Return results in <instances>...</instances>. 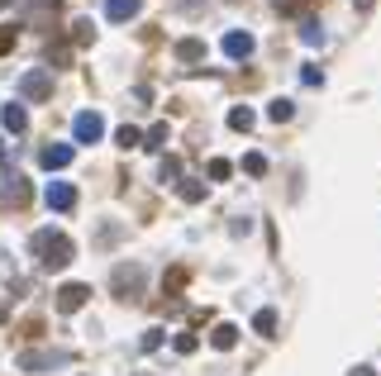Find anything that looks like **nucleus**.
I'll use <instances>...</instances> for the list:
<instances>
[{"instance_id":"nucleus-12","label":"nucleus","mask_w":381,"mask_h":376,"mask_svg":"<svg viewBox=\"0 0 381 376\" xmlns=\"http://www.w3.org/2000/svg\"><path fill=\"white\" fill-rule=\"evenodd\" d=\"M5 129H10V134H24V129H29L24 105H5Z\"/></svg>"},{"instance_id":"nucleus-22","label":"nucleus","mask_w":381,"mask_h":376,"mask_svg":"<svg viewBox=\"0 0 381 376\" xmlns=\"http://www.w3.org/2000/svg\"><path fill=\"white\" fill-rule=\"evenodd\" d=\"M244 172H248V176H262V172H267V158H262V153H248V158H244Z\"/></svg>"},{"instance_id":"nucleus-7","label":"nucleus","mask_w":381,"mask_h":376,"mask_svg":"<svg viewBox=\"0 0 381 376\" xmlns=\"http://www.w3.org/2000/svg\"><path fill=\"white\" fill-rule=\"evenodd\" d=\"M43 200H48V210H57V215H67V210L77 205V190L67 186V181H53V186L43 190Z\"/></svg>"},{"instance_id":"nucleus-33","label":"nucleus","mask_w":381,"mask_h":376,"mask_svg":"<svg viewBox=\"0 0 381 376\" xmlns=\"http://www.w3.org/2000/svg\"><path fill=\"white\" fill-rule=\"evenodd\" d=\"M0 162H5V143H0Z\"/></svg>"},{"instance_id":"nucleus-15","label":"nucleus","mask_w":381,"mask_h":376,"mask_svg":"<svg viewBox=\"0 0 381 376\" xmlns=\"http://www.w3.org/2000/svg\"><path fill=\"white\" fill-rule=\"evenodd\" d=\"M229 129L248 134V129H253V110H248V105H234V110H229Z\"/></svg>"},{"instance_id":"nucleus-32","label":"nucleus","mask_w":381,"mask_h":376,"mask_svg":"<svg viewBox=\"0 0 381 376\" xmlns=\"http://www.w3.org/2000/svg\"><path fill=\"white\" fill-rule=\"evenodd\" d=\"M353 376H372V367H357V372Z\"/></svg>"},{"instance_id":"nucleus-2","label":"nucleus","mask_w":381,"mask_h":376,"mask_svg":"<svg viewBox=\"0 0 381 376\" xmlns=\"http://www.w3.org/2000/svg\"><path fill=\"white\" fill-rule=\"evenodd\" d=\"M110 286H114V296H119V300L138 305V300H143V267H138V262H119L114 276H110Z\"/></svg>"},{"instance_id":"nucleus-30","label":"nucleus","mask_w":381,"mask_h":376,"mask_svg":"<svg viewBox=\"0 0 381 376\" xmlns=\"http://www.w3.org/2000/svg\"><path fill=\"white\" fill-rule=\"evenodd\" d=\"M300 81H305V86H320V81H324V72H320V67H305V72H300Z\"/></svg>"},{"instance_id":"nucleus-4","label":"nucleus","mask_w":381,"mask_h":376,"mask_svg":"<svg viewBox=\"0 0 381 376\" xmlns=\"http://www.w3.org/2000/svg\"><path fill=\"white\" fill-rule=\"evenodd\" d=\"M20 96L24 100H53V77L48 72H24L20 77Z\"/></svg>"},{"instance_id":"nucleus-17","label":"nucleus","mask_w":381,"mask_h":376,"mask_svg":"<svg viewBox=\"0 0 381 376\" xmlns=\"http://www.w3.org/2000/svg\"><path fill=\"white\" fill-rule=\"evenodd\" d=\"M114 138H119V148H143V143H148V134H138L134 124H124V129H119Z\"/></svg>"},{"instance_id":"nucleus-13","label":"nucleus","mask_w":381,"mask_h":376,"mask_svg":"<svg viewBox=\"0 0 381 376\" xmlns=\"http://www.w3.org/2000/svg\"><path fill=\"white\" fill-rule=\"evenodd\" d=\"M177 57H181V62H200V57H205V43H200V38H181V43H177Z\"/></svg>"},{"instance_id":"nucleus-11","label":"nucleus","mask_w":381,"mask_h":376,"mask_svg":"<svg viewBox=\"0 0 381 376\" xmlns=\"http://www.w3.org/2000/svg\"><path fill=\"white\" fill-rule=\"evenodd\" d=\"M210 343H215L219 352H229L239 343V329H234V324H215V329H210Z\"/></svg>"},{"instance_id":"nucleus-24","label":"nucleus","mask_w":381,"mask_h":376,"mask_svg":"<svg viewBox=\"0 0 381 376\" xmlns=\"http://www.w3.org/2000/svg\"><path fill=\"white\" fill-rule=\"evenodd\" d=\"M15 43H20V29H15V24H0V53H10Z\"/></svg>"},{"instance_id":"nucleus-23","label":"nucleus","mask_w":381,"mask_h":376,"mask_svg":"<svg viewBox=\"0 0 381 376\" xmlns=\"http://www.w3.org/2000/svg\"><path fill=\"white\" fill-rule=\"evenodd\" d=\"M158 176H163V181H177V176H181V158H163Z\"/></svg>"},{"instance_id":"nucleus-21","label":"nucleus","mask_w":381,"mask_h":376,"mask_svg":"<svg viewBox=\"0 0 381 376\" xmlns=\"http://www.w3.org/2000/svg\"><path fill=\"white\" fill-rule=\"evenodd\" d=\"M205 172H210V181H224V176L234 172V162H229V158H210V167H205Z\"/></svg>"},{"instance_id":"nucleus-10","label":"nucleus","mask_w":381,"mask_h":376,"mask_svg":"<svg viewBox=\"0 0 381 376\" xmlns=\"http://www.w3.org/2000/svg\"><path fill=\"white\" fill-rule=\"evenodd\" d=\"M105 15L114 20V24H124V20L138 15V0H105Z\"/></svg>"},{"instance_id":"nucleus-1","label":"nucleus","mask_w":381,"mask_h":376,"mask_svg":"<svg viewBox=\"0 0 381 376\" xmlns=\"http://www.w3.org/2000/svg\"><path fill=\"white\" fill-rule=\"evenodd\" d=\"M29 248H33V257H38V267H48V271H62L67 262H72V239L62 234V229H38L33 239H29Z\"/></svg>"},{"instance_id":"nucleus-18","label":"nucleus","mask_w":381,"mask_h":376,"mask_svg":"<svg viewBox=\"0 0 381 376\" xmlns=\"http://www.w3.org/2000/svg\"><path fill=\"white\" fill-rule=\"evenodd\" d=\"M291 114H296V105H291V100H272V110H267V119H272V124H286Z\"/></svg>"},{"instance_id":"nucleus-14","label":"nucleus","mask_w":381,"mask_h":376,"mask_svg":"<svg viewBox=\"0 0 381 376\" xmlns=\"http://www.w3.org/2000/svg\"><path fill=\"white\" fill-rule=\"evenodd\" d=\"M300 43H305V48H320V43H324V29H320V20H305V24H300Z\"/></svg>"},{"instance_id":"nucleus-3","label":"nucleus","mask_w":381,"mask_h":376,"mask_svg":"<svg viewBox=\"0 0 381 376\" xmlns=\"http://www.w3.org/2000/svg\"><path fill=\"white\" fill-rule=\"evenodd\" d=\"M72 134H77V143H100V134H105V119H100L96 110H82V114L72 119Z\"/></svg>"},{"instance_id":"nucleus-26","label":"nucleus","mask_w":381,"mask_h":376,"mask_svg":"<svg viewBox=\"0 0 381 376\" xmlns=\"http://www.w3.org/2000/svg\"><path fill=\"white\" fill-rule=\"evenodd\" d=\"M195 348H200V338H195V333H177V352H181V357H190Z\"/></svg>"},{"instance_id":"nucleus-16","label":"nucleus","mask_w":381,"mask_h":376,"mask_svg":"<svg viewBox=\"0 0 381 376\" xmlns=\"http://www.w3.org/2000/svg\"><path fill=\"white\" fill-rule=\"evenodd\" d=\"M253 329H257L262 338H272V333H276V315H272V310H257V315H253Z\"/></svg>"},{"instance_id":"nucleus-9","label":"nucleus","mask_w":381,"mask_h":376,"mask_svg":"<svg viewBox=\"0 0 381 376\" xmlns=\"http://www.w3.org/2000/svg\"><path fill=\"white\" fill-rule=\"evenodd\" d=\"M38 162H43L48 172H62V167L72 162V143H48V148L38 153Z\"/></svg>"},{"instance_id":"nucleus-6","label":"nucleus","mask_w":381,"mask_h":376,"mask_svg":"<svg viewBox=\"0 0 381 376\" xmlns=\"http://www.w3.org/2000/svg\"><path fill=\"white\" fill-rule=\"evenodd\" d=\"M67 352H48V348H29L20 352V372H43V367H62Z\"/></svg>"},{"instance_id":"nucleus-20","label":"nucleus","mask_w":381,"mask_h":376,"mask_svg":"<svg viewBox=\"0 0 381 376\" xmlns=\"http://www.w3.org/2000/svg\"><path fill=\"white\" fill-rule=\"evenodd\" d=\"M5 195H10L15 205H24V200H29V186H24V176H10V186H5Z\"/></svg>"},{"instance_id":"nucleus-19","label":"nucleus","mask_w":381,"mask_h":376,"mask_svg":"<svg viewBox=\"0 0 381 376\" xmlns=\"http://www.w3.org/2000/svg\"><path fill=\"white\" fill-rule=\"evenodd\" d=\"M181 200H186V205H200V200H205V186H200V181H181Z\"/></svg>"},{"instance_id":"nucleus-27","label":"nucleus","mask_w":381,"mask_h":376,"mask_svg":"<svg viewBox=\"0 0 381 376\" xmlns=\"http://www.w3.org/2000/svg\"><path fill=\"white\" fill-rule=\"evenodd\" d=\"M163 348V329H148V333H143V352H158Z\"/></svg>"},{"instance_id":"nucleus-29","label":"nucleus","mask_w":381,"mask_h":376,"mask_svg":"<svg viewBox=\"0 0 381 376\" xmlns=\"http://www.w3.org/2000/svg\"><path fill=\"white\" fill-rule=\"evenodd\" d=\"M186 286V267H172V276H167V291H181Z\"/></svg>"},{"instance_id":"nucleus-8","label":"nucleus","mask_w":381,"mask_h":376,"mask_svg":"<svg viewBox=\"0 0 381 376\" xmlns=\"http://www.w3.org/2000/svg\"><path fill=\"white\" fill-rule=\"evenodd\" d=\"M253 48H257V43H253L248 29H229V33H224V53L229 57H253Z\"/></svg>"},{"instance_id":"nucleus-28","label":"nucleus","mask_w":381,"mask_h":376,"mask_svg":"<svg viewBox=\"0 0 381 376\" xmlns=\"http://www.w3.org/2000/svg\"><path fill=\"white\" fill-rule=\"evenodd\" d=\"M276 10L281 15H300V10H310V0H276Z\"/></svg>"},{"instance_id":"nucleus-31","label":"nucleus","mask_w":381,"mask_h":376,"mask_svg":"<svg viewBox=\"0 0 381 376\" xmlns=\"http://www.w3.org/2000/svg\"><path fill=\"white\" fill-rule=\"evenodd\" d=\"M372 5H377V0H357V10H372Z\"/></svg>"},{"instance_id":"nucleus-5","label":"nucleus","mask_w":381,"mask_h":376,"mask_svg":"<svg viewBox=\"0 0 381 376\" xmlns=\"http://www.w3.org/2000/svg\"><path fill=\"white\" fill-rule=\"evenodd\" d=\"M86 300H91V286H82V281H67V286L57 291V315H77Z\"/></svg>"},{"instance_id":"nucleus-25","label":"nucleus","mask_w":381,"mask_h":376,"mask_svg":"<svg viewBox=\"0 0 381 376\" xmlns=\"http://www.w3.org/2000/svg\"><path fill=\"white\" fill-rule=\"evenodd\" d=\"M143 148H167V124H153V129H148V143H143Z\"/></svg>"}]
</instances>
